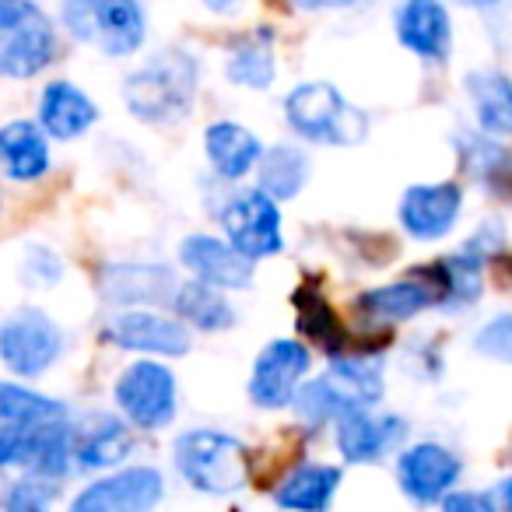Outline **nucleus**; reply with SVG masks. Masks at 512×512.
<instances>
[{
	"mask_svg": "<svg viewBox=\"0 0 512 512\" xmlns=\"http://www.w3.org/2000/svg\"><path fill=\"white\" fill-rule=\"evenodd\" d=\"M197 64L193 57H186L183 50L158 53L155 60L134 71L123 85V99H127L130 113L151 123L179 120L186 109L193 106L197 95Z\"/></svg>",
	"mask_w": 512,
	"mask_h": 512,
	"instance_id": "nucleus-1",
	"label": "nucleus"
},
{
	"mask_svg": "<svg viewBox=\"0 0 512 512\" xmlns=\"http://www.w3.org/2000/svg\"><path fill=\"white\" fill-rule=\"evenodd\" d=\"M176 467L197 491L207 495H232L249 484L253 456L246 442L235 435L214 432V428H197L176 439Z\"/></svg>",
	"mask_w": 512,
	"mask_h": 512,
	"instance_id": "nucleus-2",
	"label": "nucleus"
},
{
	"mask_svg": "<svg viewBox=\"0 0 512 512\" xmlns=\"http://www.w3.org/2000/svg\"><path fill=\"white\" fill-rule=\"evenodd\" d=\"M288 127L306 141L337 144V148H355L369 134V120L362 109H355L334 85L327 81H309L299 85L285 99Z\"/></svg>",
	"mask_w": 512,
	"mask_h": 512,
	"instance_id": "nucleus-3",
	"label": "nucleus"
},
{
	"mask_svg": "<svg viewBox=\"0 0 512 512\" xmlns=\"http://www.w3.org/2000/svg\"><path fill=\"white\" fill-rule=\"evenodd\" d=\"M64 25L74 39L127 57L144 39V11L137 0H64Z\"/></svg>",
	"mask_w": 512,
	"mask_h": 512,
	"instance_id": "nucleus-4",
	"label": "nucleus"
},
{
	"mask_svg": "<svg viewBox=\"0 0 512 512\" xmlns=\"http://www.w3.org/2000/svg\"><path fill=\"white\" fill-rule=\"evenodd\" d=\"M120 411L144 432H158L176 418V379L158 362H134L116 383Z\"/></svg>",
	"mask_w": 512,
	"mask_h": 512,
	"instance_id": "nucleus-5",
	"label": "nucleus"
},
{
	"mask_svg": "<svg viewBox=\"0 0 512 512\" xmlns=\"http://www.w3.org/2000/svg\"><path fill=\"white\" fill-rule=\"evenodd\" d=\"M60 348H64V334L39 309H22L0 330V355L18 376H43L60 358Z\"/></svg>",
	"mask_w": 512,
	"mask_h": 512,
	"instance_id": "nucleus-6",
	"label": "nucleus"
},
{
	"mask_svg": "<svg viewBox=\"0 0 512 512\" xmlns=\"http://www.w3.org/2000/svg\"><path fill=\"white\" fill-rule=\"evenodd\" d=\"M221 225H225L228 242L239 246L246 256H253V260L281 253V246H285V239H281V211L267 190H246L228 200Z\"/></svg>",
	"mask_w": 512,
	"mask_h": 512,
	"instance_id": "nucleus-7",
	"label": "nucleus"
},
{
	"mask_svg": "<svg viewBox=\"0 0 512 512\" xmlns=\"http://www.w3.org/2000/svg\"><path fill=\"white\" fill-rule=\"evenodd\" d=\"M309 372V348L299 341H271L253 365L249 397L260 407H285L299 393L302 376Z\"/></svg>",
	"mask_w": 512,
	"mask_h": 512,
	"instance_id": "nucleus-8",
	"label": "nucleus"
},
{
	"mask_svg": "<svg viewBox=\"0 0 512 512\" xmlns=\"http://www.w3.org/2000/svg\"><path fill=\"white\" fill-rule=\"evenodd\" d=\"M162 498V474L151 467H130L88 484L74 498V512H144Z\"/></svg>",
	"mask_w": 512,
	"mask_h": 512,
	"instance_id": "nucleus-9",
	"label": "nucleus"
},
{
	"mask_svg": "<svg viewBox=\"0 0 512 512\" xmlns=\"http://www.w3.org/2000/svg\"><path fill=\"white\" fill-rule=\"evenodd\" d=\"M460 477V460L449 453L439 442H421V446H411L407 453H400L397 460V481L404 488V495L411 502H439L449 488Z\"/></svg>",
	"mask_w": 512,
	"mask_h": 512,
	"instance_id": "nucleus-10",
	"label": "nucleus"
},
{
	"mask_svg": "<svg viewBox=\"0 0 512 512\" xmlns=\"http://www.w3.org/2000/svg\"><path fill=\"white\" fill-rule=\"evenodd\" d=\"M179 260L186 271H193V278L207 281V285L242 292L253 281V256H246L232 242L211 239V235H190L179 246Z\"/></svg>",
	"mask_w": 512,
	"mask_h": 512,
	"instance_id": "nucleus-11",
	"label": "nucleus"
},
{
	"mask_svg": "<svg viewBox=\"0 0 512 512\" xmlns=\"http://www.w3.org/2000/svg\"><path fill=\"white\" fill-rule=\"evenodd\" d=\"M102 295L120 306H155V302H176L179 285L176 271L165 264H109L102 267Z\"/></svg>",
	"mask_w": 512,
	"mask_h": 512,
	"instance_id": "nucleus-12",
	"label": "nucleus"
},
{
	"mask_svg": "<svg viewBox=\"0 0 512 512\" xmlns=\"http://www.w3.org/2000/svg\"><path fill=\"white\" fill-rule=\"evenodd\" d=\"M106 341L127 351H144V355H169L179 358L190 351V334L179 320L158 313H123L109 320Z\"/></svg>",
	"mask_w": 512,
	"mask_h": 512,
	"instance_id": "nucleus-13",
	"label": "nucleus"
},
{
	"mask_svg": "<svg viewBox=\"0 0 512 512\" xmlns=\"http://www.w3.org/2000/svg\"><path fill=\"white\" fill-rule=\"evenodd\" d=\"M460 186L456 183H425L411 186L400 200V221L414 239H442L460 218Z\"/></svg>",
	"mask_w": 512,
	"mask_h": 512,
	"instance_id": "nucleus-14",
	"label": "nucleus"
},
{
	"mask_svg": "<svg viewBox=\"0 0 512 512\" xmlns=\"http://www.w3.org/2000/svg\"><path fill=\"white\" fill-rule=\"evenodd\" d=\"M57 53V36H53V25L39 15L36 8L15 25V29L4 32V46H0V71L8 78H32L39 74Z\"/></svg>",
	"mask_w": 512,
	"mask_h": 512,
	"instance_id": "nucleus-15",
	"label": "nucleus"
},
{
	"mask_svg": "<svg viewBox=\"0 0 512 512\" xmlns=\"http://www.w3.org/2000/svg\"><path fill=\"white\" fill-rule=\"evenodd\" d=\"M397 39L425 60H446L453 46V25L442 0H404L397 11Z\"/></svg>",
	"mask_w": 512,
	"mask_h": 512,
	"instance_id": "nucleus-16",
	"label": "nucleus"
},
{
	"mask_svg": "<svg viewBox=\"0 0 512 512\" xmlns=\"http://www.w3.org/2000/svg\"><path fill=\"white\" fill-rule=\"evenodd\" d=\"M428 306H442V288H439V281L428 278L425 271H414V278L397 281V285L372 288V292L355 299V309H362L372 320H386V323L411 320L414 313H421V309H428Z\"/></svg>",
	"mask_w": 512,
	"mask_h": 512,
	"instance_id": "nucleus-17",
	"label": "nucleus"
},
{
	"mask_svg": "<svg viewBox=\"0 0 512 512\" xmlns=\"http://www.w3.org/2000/svg\"><path fill=\"white\" fill-rule=\"evenodd\" d=\"M404 421L400 418H369L365 407L348 411L337 421V446H341L344 460L348 463H372L404 439Z\"/></svg>",
	"mask_w": 512,
	"mask_h": 512,
	"instance_id": "nucleus-18",
	"label": "nucleus"
},
{
	"mask_svg": "<svg viewBox=\"0 0 512 512\" xmlns=\"http://www.w3.org/2000/svg\"><path fill=\"white\" fill-rule=\"evenodd\" d=\"M95 116H99L95 102L81 88H74L71 81H53L43 92V102H39L43 130L57 141H71V137L85 134L95 123Z\"/></svg>",
	"mask_w": 512,
	"mask_h": 512,
	"instance_id": "nucleus-19",
	"label": "nucleus"
},
{
	"mask_svg": "<svg viewBox=\"0 0 512 512\" xmlns=\"http://www.w3.org/2000/svg\"><path fill=\"white\" fill-rule=\"evenodd\" d=\"M204 144H207V158H211L214 172L225 179L246 176V172L264 158L256 134L239 127V123H214V127H207Z\"/></svg>",
	"mask_w": 512,
	"mask_h": 512,
	"instance_id": "nucleus-20",
	"label": "nucleus"
},
{
	"mask_svg": "<svg viewBox=\"0 0 512 512\" xmlns=\"http://www.w3.org/2000/svg\"><path fill=\"white\" fill-rule=\"evenodd\" d=\"M0 155H4V169L18 183H32L50 169V148L39 127L25 120H15L0 130Z\"/></svg>",
	"mask_w": 512,
	"mask_h": 512,
	"instance_id": "nucleus-21",
	"label": "nucleus"
},
{
	"mask_svg": "<svg viewBox=\"0 0 512 512\" xmlns=\"http://www.w3.org/2000/svg\"><path fill=\"white\" fill-rule=\"evenodd\" d=\"M337 488H341V470L327 467V463H306L281 481V488L274 491V502L285 509H327Z\"/></svg>",
	"mask_w": 512,
	"mask_h": 512,
	"instance_id": "nucleus-22",
	"label": "nucleus"
},
{
	"mask_svg": "<svg viewBox=\"0 0 512 512\" xmlns=\"http://www.w3.org/2000/svg\"><path fill=\"white\" fill-rule=\"evenodd\" d=\"M130 453V435L127 428L120 425L116 418H92V428L85 432H74V460H78L81 470H102L120 463L123 456Z\"/></svg>",
	"mask_w": 512,
	"mask_h": 512,
	"instance_id": "nucleus-23",
	"label": "nucleus"
},
{
	"mask_svg": "<svg viewBox=\"0 0 512 512\" xmlns=\"http://www.w3.org/2000/svg\"><path fill=\"white\" fill-rule=\"evenodd\" d=\"M467 92L477 109V123L488 134H509L512 130V81L498 71L467 74Z\"/></svg>",
	"mask_w": 512,
	"mask_h": 512,
	"instance_id": "nucleus-24",
	"label": "nucleus"
},
{
	"mask_svg": "<svg viewBox=\"0 0 512 512\" xmlns=\"http://www.w3.org/2000/svg\"><path fill=\"white\" fill-rule=\"evenodd\" d=\"M228 81L246 88H267L274 81V36L271 29L249 32L242 43H235L228 57Z\"/></svg>",
	"mask_w": 512,
	"mask_h": 512,
	"instance_id": "nucleus-25",
	"label": "nucleus"
},
{
	"mask_svg": "<svg viewBox=\"0 0 512 512\" xmlns=\"http://www.w3.org/2000/svg\"><path fill=\"white\" fill-rule=\"evenodd\" d=\"M309 179V158L295 144H278L260 158V186L274 200H288L306 186Z\"/></svg>",
	"mask_w": 512,
	"mask_h": 512,
	"instance_id": "nucleus-26",
	"label": "nucleus"
},
{
	"mask_svg": "<svg viewBox=\"0 0 512 512\" xmlns=\"http://www.w3.org/2000/svg\"><path fill=\"white\" fill-rule=\"evenodd\" d=\"M214 288L218 285H207V281L179 285L176 313L186 316L197 330H228L235 323V309L228 306L225 295L214 292Z\"/></svg>",
	"mask_w": 512,
	"mask_h": 512,
	"instance_id": "nucleus-27",
	"label": "nucleus"
},
{
	"mask_svg": "<svg viewBox=\"0 0 512 512\" xmlns=\"http://www.w3.org/2000/svg\"><path fill=\"white\" fill-rule=\"evenodd\" d=\"M330 379L344 390L355 407H372L383 400V365L376 358H348L337 355L330 362Z\"/></svg>",
	"mask_w": 512,
	"mask_h": 512,
	"instance_id": "nucleus-28",
	"label": "nucleus"
},
{
	"mask_svg": "<svg viewBox=\"0 0 512 512\" xmlns=\"http://www.w3.org/2000/svg\"><path fill=\"white\" fill-rule=\"evenodd\" d=\"M463 165L498 197H512V155L484 137H460Z\"/></svg>",
	"mask_w": 512,
	"mask_h": 512,
	"instance_id": "nucleus-29",
	"label": "nucleus"
},
{
	"mask_svg": "<svg viewBox=\"0 0 512 512\" xmlns=\"http://www.w3.org/2000/svg\"><path fill=\"white\" fill-rule=\"evenodd\" d=\"M295 313H299V330L313 344H320V348H327V351L344 348V330H341V323H337L334 306L320 295V288L302 285L299 292H295Z\"/></svg>",
	"mask_w": 512,
	"mask_h": 512,
	"instance_id": "nucleus-30",
	"label": "nucleus"
},
{
	"mask_svg": "<svg viewBox=\"0 0 512 512\" xmlns=\"http://www.w3.org/2000/svg\"><path fill=\"white\" fill-rule=\"evenodd\" d=\"M0 421L15 425H50V421H67V407L60 400L39 397L15 383L0 386Z\"/></svg>",
	"mask_w": 512,
	"mask_h": 512,
	"instance_id": "nucleus-31",
	"label": "nucleus"
},
{
	"mask_svg": "<svg viewBox=\"0 0 512 512\" xmlns=\"http://www.w3.org/2000/svg\"><path fill=\"white\" fill-rule=\"evenodd\" d=\"M292 404H295V411H299V418L309 421V425H323V421H341L348 411H358V407L351 404L348 397H344V390L330 376L313 379V383L299 386V393H295Z\"/></svg>",
	"mask_w": 512,
	"mask_h": 512,
	"instance_id": "nucleus-32",
	"label": "nucleus"
},
{
	"mask_svg": "<svg viewBox=\"0 0 512 512\" xmlns=\"http://www.w3.org/2000/svg\"><path fill=\"white\" fill-rule=\"evenodd\" d=\"M53 477H25V481L11 484L8 498H4V505H8V512H43L46 505L57 498V484H50Z\"/></svg>",
	"mask_w": 512,
	"mask_h": 512,
	"instance_id": "nucleus-33",
	"label": "nucleus"
},
{
	"mask_svg": "<svg viewBox=\"0 0 512 512\" xmlns=\"http://www.w3.org/2000/svg\"><path fill=\"white\" fill-rule=\"evenodd\" d=\"M474 348L481 351V355L495 358V362H512V313L495 316L488 327L477 330Z\"/></svg>",
	"mask_w": 512,
	"mask_h": 512,
	"instance_id": "nucleus-34",
	"label": "nucleus"
},
{
	"mask_svg": "<svg viewBox=\"0 0 512 512\" xmlns=\"http://www.w3.org/2000/svg\"><path fill=\"white\" fill-rule=\"evenodd\" d=\"M29 11H32V0H0V32L15 29Z\"/></svg>",
	"mask_w": 512,
	"mask_h": 512,
	"instance_id": "nucleus-35",
	"label": "nucleus"
},
{
	"mask_svg": "<svg viewBox=\"0 0 512 512\" xmlns=\"http://www.w3.org/2000/svg\"><path fill=\"white\" fill-rule=\"evenodd\" d=\"M491 505H495V502H491L488 495H474V491H467V495H463V491H460V495H446V509H453V512H460V509L488 512Z\"/></svg>",
	"mask_w": 512,
	"mask_h": 512,
	"instance_id": "nucleus-36",
	"label": "nucleus"
},
{
	"mask_svg": "<svg viewBox=\"0 0 512 512\" xmlns=\"http://www.w3.org/2000/svg\"><path fill=\"white\" fill-rule=\"evenodd\" d=\"M295 8H309V11H323V8H348L355 0H292Z\"/></svg>",
	"mask_w": 512,
	"mask_h": 512,
	"instance_id": "nucleus-37",
	"label": "nucleus"
},
{
	"mask_svg": "<svg viewBox=\"0 0 512 512\" xmlns=\"http://www.w3.org/2000/svg\"><path fill=\"white\" fill-rule=\"evenodd\" d=\"M498 502H502L505 509H512V477H509V481L498 484Z\"/></svg>",
	"mask_w": 512,
	"mask_h": 512,
	"instance_id": "nucleus-38",
	"label": "nucleus"
},
{
	"mask_svg": "<svg viewBox=\"0 0 512 512\" xmlns=\"http://www.w3.org/2000/svg\"><path fill=\"white\" fill-rule=\"evenodd\" d=\"M204 4H207L211 11H232L235 4H239V0H204Z\"/></svg>",
	"mask_w": 512,
	"mask_h": 512,
	"instance_id": "nucleus-39",
	"label": "nucleus"
},
{
	"mask_svg": "<svg viewBox=\"0 0 512 512\" xmlns=\"http://www.w3.org/2000/svg\"><path fill=\"white\" fill-rule=\"evenodd\" d=\"M460 4H470V8H484V4H495V0H460Z\"/></svg>",
	"mask_w": 512,
	"mask_h": 512,
	"instance_id": "nucleus-40",
	"label": "nucleus"
}]
</instances>
